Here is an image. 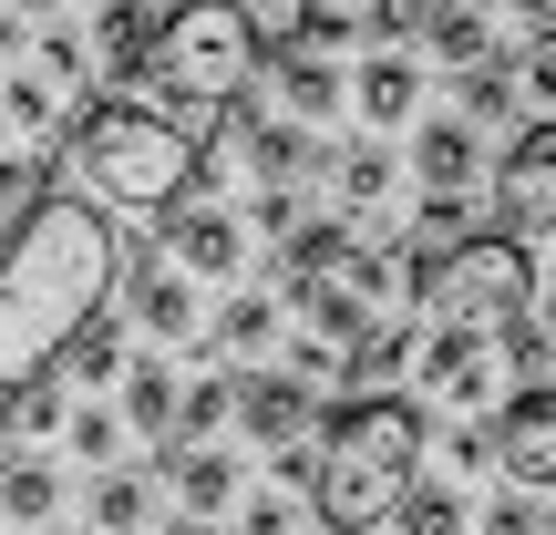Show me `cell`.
Instances as JSON below:
<instances>
[{
  "mask_svg": "<svg viewBox=\"0 0 556 535\" xmlns=\"http://www.w3.org/2000/svg\"><path fill=\"white\" fill-rule=\"evenodd\" d=\"M93 52H103V73L144 82V62H155V11H135V0H93Z\"/></svg>",
  "mask_w": 556,
  "mask_h": 535,
  "instance_id": "7c38bea8",
  "label": "cell"
},
{
  "mask_svg": "<svg viewBox=\"0 0 556 535\" xmlns=\"http://www.w3.org/2000/svg\"><path fill=\"white\" fill-rule=\"evenodd\" d=\"M165 258H176L186 278H238L248 238H238L227 206H176V217H165Z\"/></svg>",
  "mask_w": 556,
  "mask_h": 535,
  "instance_id": "9c48e42d",
  "label": "cell"
},
{
  "mask_svg": "<svg viewBox=\"0 0 556 535\" xmlns=\"http://www.w3.org/2000/svg\"><path fill=\"white\" fill-rule=\"evenodd\" d=\"M413 103H422V73H413L402 52H381L371 73H361V114H371V124H402Z\"/></svg>",
  "mask_w": 556,
  "mask_h": 535,
  "instance_id": "9a60e30c",
  "label": "cell"
},
{
  "mask_svg": "<svg viewBox=\"0 0 556 535\" xmlns=\"http://www.w3.org/2000/svg\"><path fill=\"white\" fill-rule=\"evenodd\" d=\"M268 330H278V319H268V298H238V309L217 319V340H227V351H258Z\"/></svg>",
  "mask_w": 556,
  "mask_h": 535,
  "instance_id": "83f0119b",
  "label": "cell"
},
{
  "mask_svg": "<svg viewBox=\"0 0 556 535\" xmlns=\"http://www.w3.org/2000/svg\"><path fill=\"white\" fill-rule=\"evenodd\" d=\"M258 73H268V41H258V11L248 0H176L155 21L144 82H155L165 114H227Z\"/></svg>",
  "mask_w": 556,
  "mask_h": 535,
  "instance_id": "277c9868",
  "label": "cell"
},
{
  "mask_svg": "<svg viewBox=\"0 0 556 535\" xmlns=\"http://www.w3.org/2000/svg\"><path fill=\"white\" fill-rule=\"evenodd\" d=\"M62 155H73L83 196L135 206V217H176V206H197V176H206V135L186 114H165V103H135V93L73 103Z\"/></svg>",
  "mask_w": 556,
  "mask_h": 535,
  "instance_id": "7a4b0ae2",
  "label": "cell"
},
{
  "mask_svg": "<svg viewBox=\"0 0 556 535\" xmlns=\"http://www.w3.org/2000/svg\"><path fill=\"white\" fill-rule=\"evenodd\" d=\"M495 206H505V227H556V114L526 124V135L505 144V165H495Z\"/></svg>",
  "mask_w": 556,
  "mask_h": 535,
  "instance_id": "52a82bcc",
  "label": "cell"
},
{
  "mask_svg": "<svg viewBox=\"0 0 556 535\" xmlns=\"http://www.w3.org/2000/svg\"><path fill=\"white\" fill-rule=\"evenodd\" d=\"M238 422L268 443V454H299V433H309V392H299L289 371H258V381H238Z\"/></svg>",
  "mask_w": 556,
  "mask_h": 535,
  "instance_id": "30bf717a",
  "label": "cell"
},
{
  "mask_svg": "<svg viewBox=\"0 0 556 535\" xmlns=\"http://www.w3.org/2000/svg\"><path fill=\"white\" fill-rule=\"evenodd\" d=\"M433 62H454V73L495 62V31H484V11H433Z\"/></svg>",
  "mask_w": 556,
  "mask_h": 535,
  "instance_id": "ac0fdd59",
  "label": "cell"
},
{
  "mask_svg": "<svg viewBox=\"0 0 556 535\" xmlns=\"http://www.w3.org/2000/svg\"><path fill=\"white\" fill-rule=\"evenodd\" d=\"M176 535H206V525H176Z\"/></svg>",
  "mask_w": 556,
  "mask_h": 535,
  "instance_id": "8d00e7d4",
  "label": "cell"
},
{
  "mask_svg": "<svg viewBox=\"0 0 556 535\" xmlns=\"http://www.w3.org/2000/svg\"><path fill=\"white\" fill-rule=\"evenodd\" d=\"M278 93H289V114H299V124H330V114H340V73H330L319 52L278 62Z\"/></svg>",
  "mask_w": 556,
  "mask_h": 535,
  "instance_id": "5bb4252c",
  "label": "cell"
},
{
  "mask_svg": "<svg viewBox=\"0 0 556 535\" xmlns=\"http://www.w3.org/2000/svg\"><path fill=\"white\" fill-rule=\"evenodd\" d=\"M52 505H62L52 463H11L0 474V525H52Z\"/></svg>",
  "mask_w": 556,
  "mask_h": 535,
  "instance_id": "2e32d148",
  "label": "cell"
},
{
  "mask_svg": "<svg viewBox=\"0 0 556 535\" xmlns=\"http://www.w3.org/2000/svg\"><path fill=\"white\" fill-rule=\"evenodd\" d=\"M351 11H361V0H299V21H309V41H351Z\"/></svg>",
  "mask_w": 556,
  "mask_h": 535,
  "instance_id": "f546056e",
  "label": "cell"
},
{
  "mask_svg": "<svg viewBox=\"0 0 556 535\" xmlns=\"http://www.w3.org/2000/svg\"><path fill=\"white\" fill-rule=\"evenodd\" d=\"M165 463H176V495L197 505V515L238 495V463H227V454H206V443H197V454H165Z\"/></svg>",
  "mask_w": 556,
  "mask_h": 535,
  "instance_id": "e0dca14e",
  "label": "cell"
},
{
  "mask_svg": "<svg viewBox=\"0 0 556 535\" xmlns=\"http://www.w3.org/2000/svg\"><path fill=\"white\" fill-rule=\"evenodd\" d=\"M340 196L381 206V196H392V155H381V144H351V155H340Z\"/></svg>",
  "mask_w": 556,
  "mask_h": 535,
  "instance_id": "44dd1931",
  "label": "cell"
},
{
  "mask_svg": "<svg viewBox=\"0 0 556 535\" xmlns=\"http://www.w3.org/2000/svg\"><path fill=\"white\" fill-rule=\"evenodd\" d=\"M536 330H546V340H556V298H546V319H536Z\"/></svg>",
  "mask_w": 556,
  "mask_h": 535,
  "instance_id": "e575fe53",
  "label": "cell"
},
{
  "mask_svg": "<svg viewBox=\"0 0 556 535\" xmlns=\"http://www.w3.org/2000/svg\"><path fill=\"white\" fill-rule=\"evenodd\" d=\"M135 330H155V340H186V330H197V278H186L176 258H144L135 268Z\"/></svg>",
  "mask_w": 556,
  "mask_h": 535,
  "instance_id": "8fae6325",
  "label": "cell"
},
{
  "mask_svg": "<svg viewBox=\"0 0 556 535\" xmlns=\"http://www.w3.org/2000/svg\"><path fill=\"white\" fill-rule=\"evenodd\" d=\"M248 155H258V176H289V165H299V124H258Z\"/></svg>",
  "mask_w": 556,
  "mask_h": 535,
  "instance_id": "f1b7e54d",
  "label": "cell"
},
{
  "mask_svg": "<svg viewBox=\"0 0 556 535\" xmlns=\"http://www.w3.org/2000/svg\"><path fill=\"white\" fill-rule=\"evenodd\" d=\"M124 412H135V433H176V381H165V371H135Z\"/></svg>",
  "mask_w": 556,
  "mask_h": 535,
  "instance_id": "cb8c5ba5",
  "label": "cell"
},
{
  "mask_svg": "<svg viewBox=\"0 0 556 535\" xmlns=\"http://www.w3.org/2000/svg\"><path fill=\"white\" fill-rule=\"evenodd\" d=\"M546 535H556V515H546Z\"/></svg>",
  "mask_w": 556,
  "mask_h": 535,
  "instance_id": "74e56055",
  "label": "cell"
},
{
  "mask_svg": "<svg viewBox=\"0 0 556 535\" xmlns=\"http://www.w3.org/2000/svg\"><path fill=\"white\" fill-rule=\"evenodd\" d=\"M21 11H52V0H21Z\"/></svg>",
  "mask_w": 556,
  "mask_h": 535,
  "instance_id": "d590c367",
  "label": "cell"
},
{
  "mask_svg": "<svg viewBox=\"0 0 556 535\" xmlns=\"http://www.w3.org/2000/svg\"><path fill=\"white\" fill-rule=\"evenodd\" d=\"M114 351H124V340H114V319H93V330L73 340V360H62V371H73V381H114Z\"/></svg>",
  "mask_w": 556,
  "mask_h": 535,
  "instance_id": "d4e9b609",
  "label": "cell"
},
{
  "mask_svg": "<svg viewBox=\"0 0 556 535\" xmlns=\"http://www.w3.org/2000/svg\"><path fill=\"white\" fill-rule=\"evenodd\" d=\"M413 165H422V186H433V196H454V186L475 176V135H464V124H422Z\"/></svg>",
  "mask_w": 556,
  "mask_h": 535,
  "instance_id": "4fadbf2b",
  "label": "cell"
},
{
  "mask_svg": "<svg viewBox=\"0 0 556 535\" xmlns=\"http://www.w3.org/2000/svg\"><path fill=\"white\" fill-rule=\"evenodd\" d=\"M31 196H41V176H31L21 155H0V217H11V206H31Z\"/></svg>",
  "mask_w": 556,
  "mask_h": 535,
  "instance_id": "1f68e13d",
  "label": "cell"
},
{
  "mask_svg": "<svg viewBox=\"0 0 556 535\" xmlns=\"http://www.w3.org/2000/svg\"><path fill=\"white\" fill-rule=\"evenodd\" d=\"M73 454H114V412H93V402H83V412H73Z\"/></svg>",
  "mask_w": 556,
  "mask_h": 535,
  "instance_id": "4dcf8cb0",
  "label": "cell"
},
{
  "mask_svg": "<svg viewBox=\"0 0 556 535\" xmlns=\"http://www.w3.org/2000/svg\"><path fill=\"white\" fill-rule=\"evenodd\" d=\"M392 525H402V535H464V505L443 495V484H413V505H402Z\"/></svg>",
  "mask_w": 556,
  "mask_h": 535,
  "instance_id": "7402d4cb",
  "label": "cell"
},
{
  "mask_svg": "<svg viewBox=\"0 0 556 535\" xmlns=\"http://www.w3.org/2000/svg\"><path fill=\"white\" fill-rule=\"evenodd\" d=\"M422 381L475 412V402L505 381V330H433V340H422Z\"/></svg>",
  "mask_w": 556,
  "mask_h": 535,
  "instance_id": "ba28073f",
  "label": "cell"
},
{
  "mask_svg": "<svg viewBox=\"0 0 556 535\" xmlns=\"http://www.w3.org/2000/svg\"><path fill=\"white\" fill-rule=\"evenodd\" d=\"M0 422H11V433H52V422H62V392H52V381H31V392H11V412H0Z\"/></svg>",
  "mask_w": 556,
  "mask_h": 535,
  "instance_id": "4316f807",
  "label": "cell"
},
{
  "mask_svg": "<svg viewBox=\"0 0 556 535\" xmlns=\"http://www.w3.org/2000/svg\"><path fill=\"white\" fill-rule=\"evenodd\" d=\"M505 103H516V62H475V73H464V114L495 124Z\"/></svg>",
  "mask_w": 556,
  "mask_h": 535,
  "instance_id": "603a6c76",
  "label": "cell"
},
{
  "mask_svg": "<svg viewBox=\"0 0 556 535\" xmlns=\"http://www.w3.org/2000/svg\"><path fill=\"white\" fill-rule=\"evenodd\" d=\"M351 258H361V247L340 238L330 217H309V227H299V238H289V268H299V278H330V268H351Z\"/></svg>",
  "mask_w": 556,
  "mask_h": 535,
  "instance_id": "d6986e66",
  "label": "cell"
},
{
  "mask_svg": "<svg viewBox=\"0 0 556 535\" xmlns=\"http://www.w3.org/2000/svg\"><path fill=\"white\" fill-rule=\"evenodd\" d=\"M144 505H155V495H144L135 474H103V484H93V525H103V535H135Z\"/></svg>",
  "mask_w": 556,
  "mask_h": 535,
  "instance_id": "ffe728a7",
  "label": "cell"
},
{
  "mask_svg": "<svg viewBox=\"0 0 556 535\" xmlns=\"http://www.w3.org/2000/svg\"><path fill=\"white\" fill-rule=\"evenodd\" d=\"M526 298H536V258L516 238H464L422 289V309H433V330H516Z\"/></svg>",
  "mask_w": 556,
  "mask_h": 535,
  "instance_id": "5b68a950",
  "label": "cell"
},
{
  "mask_svg": "<svg viewBox=\"0 0 556 535\" xmlns=\"http://www.w3.org/2000/svg\"><path fill=\"white\" fill-rule=\"evenodd\" d=\"M413 463H422V412L392 392L330 412L319 433V463H309V495H319V535H371L413 505Z\"/></svg>",
  "mask_w": 556,
  "mask_h": 535,
  "instance_id": "3957f363",
  "label": "cell"
},
{
  "mask_svg": "<svg viewBox=\"0 0 556 535\" xmlns=\"http://www.w3.org/2000/svg\"><path fill=\"white\" fill-rule=\"evenodd\" d=\"M495 463H505V484H526V495H546V484H556V381H536V392L505 402Z\"/></svg>",
  "mask_w": 556,
  "mask_h": 535,
  "instance_id": "8992f818",
  "label": "cell"
},
{
  "mask_svg": "<svg viewBox=\"0 0 556 535\" xmlns=\"http://www.w3.org/2000/svg\"><path fill=\"white\" fill-rule=\"evenodd\" d=\"M433 11H443V0H371V31L381 41H422V31H433Z\"/></svg>",
  "mask_w": 556,
  "mask_h": 535,
  "instance_id": "484cf974",
  "label": "cell"
},
{
  "mask_svg": "<svg viewBox=\"0 0 556 535\" xmlns=\"http://www.w3.org/2000/svg\"><path fill=\"white\" fill-rule=\"evenodd\" d=\"M516 11H526V21H536V31H556V0H516Z\"/></svg>",
  "mask_w": 556,
  "mask_h": 535,
  "instance_id": "836d02e7",
  "label": "cell"
},
{
  "mask_svg": "<svg viewBox=\"0 0 556 535\" xmlns=\"http://www.w3.org/2000/svg\"><path fill=\"white\" fill-rule=\"evenodd\" d=\"M114 278H124V238L83 186H41L0 227V402L73 360V340L103 319Z\"/></svg>",
  "mask_w": 556,
  "mask_h": 535,
  "instance_id": "6da1fadb",
  "label": "cell"
},
{
  "mask_svg": "<svg viewBox=\"0 0 556 535\" xmlns=\"http://www.w3.org/2000/svg\"><path fill=\"white\" fill-rule=\"evenodd\" d=\"M475 535H546V525L526 515V505H484V525H475Z\"/></svg>",
  "mask_w": 556,
  "mask_h": 535,
  "instance_id": "d6a6232c",
  "label": "cell"
}]
</instances>
